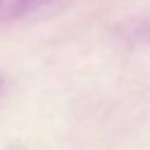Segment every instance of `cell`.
Instances as JSON below:
<instances>
[{
    "instance_id": "obj_1",
    "label": "cell",
    "mask_w": 150,
    "mask_h": 150,
    "mask_svg": "<svg viewBox=\"0 0 150 150\" xmlns=\"http://www.w3.org/2000/svg\"><path fill=\"white\" fill-rule=\"evenodd\" d=\"M61 0H0V23L30 19L56 9Z\"/></svg>"
}]
</instances>
